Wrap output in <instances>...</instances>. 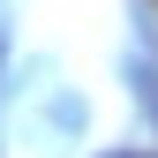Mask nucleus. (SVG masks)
I'll list each match as a JSON object with an SVG mask.
<instances>
[{
    "label": "nucleus",
    "mask_w": 158,
    "mask_h": 158,
    "mask_svg": "<svg viewBox=\"0 0 158 158\" xmlns=\"http://www.w3.org/2000/svg\"><path fill=\"white\" fill-rule=\"evenodd\" d=\"M106 158H121V151H106Z\"/></svg>",
    "instance_id": "obj_1"
}]
</instances>
